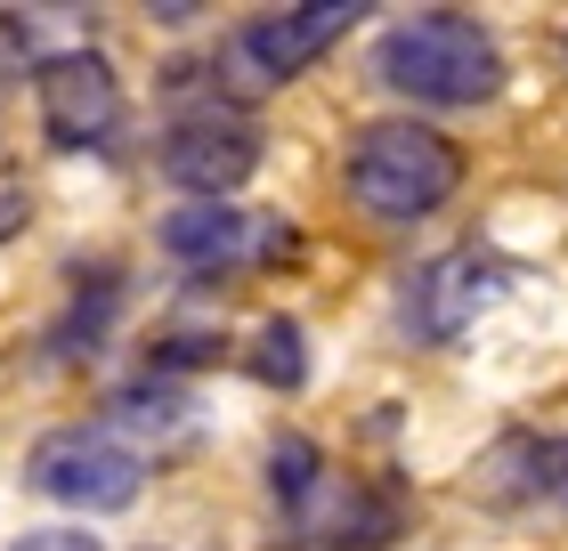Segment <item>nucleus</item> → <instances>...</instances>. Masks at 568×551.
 <instances>
[{
    "mask_svg": "<svg viewBox=\"0 0 568 551\" xmlns=\"http://www.w3.org/2000/svg\"><path fill=\"white\" fill-rule=\"evenodd\" d=\"M374 82L415 106H487L504 90V49L463 9H423L374 41Z\"/></svg>",
    "mask_w": 568,
    "mask_h": 551,
    "instance_id": "1",
    "label": "nucleus"
},
{
    "mask_svg": "<svg viewBox=\"0 0 568 551\" xmlns=\"http://www.w3.org/2000/svg\"><path fill=\"white\" fill-rule=\"evenodd\" d=\"M342 178H349L357 212H374V220H423V212H438V203L463 187V154H455V139H438L430 122L390 114V122H366L349 139Z\"/></svg>",
    "mask_w": 568,
    "mask_h": 551,
    "instance_id": "2",
    "label": "nucleus"
},
{
    "mask_svg": "<svg viewBox=\"0 0 568 551\" xmlns=\"http://www.w3.org/2000/svg\"><path fill=\"white\" fill-rule=\"evenodd\" d=\"M24 479H33L49 503L122 511V503H139V487H146V446H131L122 430H106V422H73V430H49L33 446Z\"/></svg>",
    "mask_w": 568,
    "mask_h": 551,
    "instance_id": "3",
    "label": "nucleus"
},
{
    "mask_svg": "<svg viewBox=\"0 0 568 551\" xmlns=\"http://www.w3.org/2000/svg\"><path fill=\"white\" fill-rule=\"evenodd\" d=\"M33 106H41L49 146L90 154L122 130V82H114V65L98 58V49H65V58H49L33 73Z\"/></svg>",
    "mask_w": 568,
    "mask_h": 551,
    "instance_id": "4",
    "label": "nucleus"
},
{
    "mask_svg": "<svg viewBox=\"0 0 568 551\" xmlns=\"http://www.w3.org/2000/svg\"><path fill=\"white\" fill-rule=\"evenodd\" d=\"M252 171H261V130H252V122L220 114V106L171 122V139H163V178H171V187H187L195 203H227Z\"/></svg>",
    "mask_w": 568,
    "mask_h": 551,
    "instance_id": "5",
    "label": "nucleus"
},
{
    "mask_svg": "<svg viewBox=\"0 0 568 551\" xmlns=\"http://www.w3.org/2000/svg\"><path fill=\"white\" fill-rule=\"evenodd\" d=\"M357 17H366L357 0H301V9H268V17H252L244 33H236V65L252 73V90H261V82H293V73L317 65Z\"/></svg>",
    "mask_w": 568,
    "mask_h": 551,
    "instance_id": "6",
    "label": "nucleus"
},
{
    "mask_svg": "<svg viewBox=\"0 0 568 551\" xmlns=\"http://www.w3.org/2000/svg\"><path fill=\"white\" fill-rule=\"evenodd\" d=\"M496 293H504V268L487 252H447V259H430V268L406 284V325L423 340H463Z\"/></svg>",
    "mask_w": 568,
    "mask_h": 551,
    "instance_id": "7",
    "label": "nucleus"
},
{
    "mask_svg": "<svg viewBox=\"0 0 568 551\" xmlns=\"http://www.w3.org/2000/svg\"><path fill=\"white\" fill-rule=\"evenodd\" d=\"M284 244H293V235L261 227L252 212H236V203H187V212H171V220H163V252H171V259H187V268H203V276L244 268L252 252H284Z\"/></svg>",
    "mask_w": 568,
    "mask_h": 551,
    "instance_id": "8",
    "label": "nucleus"
},
{
    "mask_svg": "<svg viewBox=\"0 0 568 551\" xmlns=\"http://www.w3.org/2000/svg\"><path fill=\"white\" fill-rule=\"evenodd\" d=\"M487 487L504 503H568V438H504Z\"/></svg>",
    "mask_w": 568,
    "mask_h": 551,
    "instance_id": "9",
    "label": "nucleus"
},
{
    "mask_svg": "<svg viewBox=\"0 0 568 551\" xmlns=\"http://www.w3.org/2000/svg\"><path fill=\"white\" fill-rule=\"evenodd\" d=\"M268 487H276V503H284V511H301V519H308V503L325 494V455H317L308 438H284L276 455H268Z\"/></svg>",
    "mask_w": 568,
    "mask_h": 551,
    "instance_id": "10",
    "label": "nucleus"
},
{
    "mask_svg": "<svg viewBox=\"0 0 568 551\" xmlns=\"http://www.w3.org/2000/svg\"><path fill=\"white\" fill-rule=\"evenodd\" d=\"M261 381H301V325H268L261 333Z\"/></svg>",
    "mask_w": 568,
    "mask_h": 551,
    "instance_id": "11",
    "label": "nucleus"
},
{
    "mask_svg": "<svg viewBox=\"0 0 568 551\" xmlns=\"http://www.w3.org/2000/svg\"><path fill=\"white\" fill-rule=\"evenodd\" d=\"M9 551H98V535H82V528H33V535H17Z\"/></svg>",
    "mask_w": 568,
    "mask_h": 551,
    "instance_id": "12",
    "label": "nucleus"
}]
</instances>
